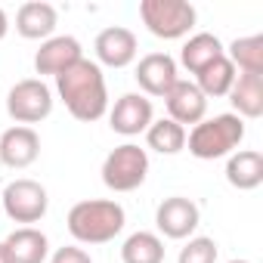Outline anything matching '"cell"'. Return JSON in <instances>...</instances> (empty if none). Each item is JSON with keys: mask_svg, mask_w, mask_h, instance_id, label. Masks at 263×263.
<instances>
[{"mask_svg": "<svg viewBox=\"0 0 263 263\" xmlns=\"http://www.w3.org/2000/svg\"><path fill=\"white\" fill-rule=\"evenodd\" d=\"M177 263H217V241L214 238H189V245L180 251Z\"/></svg>", "mask_w": 263, "mask_h": 263, "instance_id": "cb8c5ba5", "label": "cell"}, {"mask_svg": "<svg viewBox=\"0 0 263 263\" xmlns=\"http://www.w3.org/2000/svg\"><path fill=\"white\" fill-rule=\"evenodd\" d=\"M177 81H180V78H177V62H174L167 53H149V56H143L140 65H137V84H140L143 93H149V96H161V99H164Z\"/></svg>", "mask_w": 263, "mask_h": 263, "instance_id": "7c38bea8", "label": "cell"}, {"mask_svg": "<svg viewBox=\"0 0 263 263\" xmlns=\"http://www.w3.org/2000/svg\"><path fill=\"white\" fill-rule=\"evenodd\" d=\"M140 19L155 37L180 41L195 28V7L186 0H143Z\"/></svg>", "mask_w": 263, "mask_h": 263, "instance_id": "277c9868", "label": "cell"}, {"mask_svg": "<svg viewBox=\"0 0 263 263\" xmlns=\"http://www.w3.org/2000/svg\"><path fill=\"white\" fill-rule=\"evenodd\" d=\"M229 102L238 118H260L263 115V74H238L229 90Z\"/></svg>", "mask_w": 263, "mask_h": 263, "instance_id": "ac0fdd59", "label": "cell"}, {"mask_svg": "<svg viewBox=\"0 0 263 263\" xmlns=\"http://www.w3.org/2000/svg\"><path fill=\"white\" fill-rule=\"evenodd\" d=\"M164 105H167V118L177 121L180 127H186V124L195 127L208 115V99L195 87V81H177L171 87V93L164 96Z\"/></svg>", "mask_w": 263, "mask_h": 263, "instance_id": "8fae6325", "label": "cell"}, {"mask_svg": "<svg viewBox=\"0 0 263 263\" xmlns=\"http://www.w3.org/2000/svg\"><path fill=\"white\" fill-rule=\"evenodd\" d=\"M56 90L65 102V108L71 111V118L90 124L99 121L108 108V93H105V78L99 62L90 59H78L71 68H65L56 78Z\"/></svg>", "mask_w": 263, "mask_h": 263, "instance_id": "6da1fadb", "label": "cell"}, {"mask_svg": "<svg viewBox=\"0 0 263 263\" xmlns=\"http://www.w3.org/2000/svg\"><path fill=\"white\" fill-rule=\"evenodd\" d=\"M0 263H13L10 254H7V245H4V241H0Z\"/></svg>", "mask_w": 263, "mask_h": 263, "instance_id": "4316f807", "label": "cell"}, {"mask_svg": "<svg viewBox=\"0 0 263 263\" xmlns=\"http://www.w3.org/2000/svg\"><path fill=\"white\" fill-rule=\"evenodd\" d=\"M124 229V208L108 198L78 201L68 211V232L81 245H105Z\"/></svg>", "mask_w": 263, "mask_h": 263, "instance_id": "7a4b0ae2", "label": "cell"}, {"mask_svg": "<svg viewBox=\"0 0 263 263\" xmlns=\"http://www.w3.org/2000/svg\"><path fill=\"white\" fill-rule=\"evenodd\" d=\"M96 59L108 68H124L137 59L140 53V44H137V34L130 28H121V25H111V28H102L96 34Z\"/></svg>", "mask_w": 263, "mask_h": 263, "instance_id": "9c48e42d", "label": "cell"}, {"mask_svg": "<svg viewBox=\"0 0 263 263\" xmlns=\"http://www.w3.org/2000/svg\"><path fill=\"white\" fill-rule=\"evenodd\" d=\"M41 155V137L34 134L31 127H10L4 137H0V161H4L7 167H28L34 164Z\"/></svg>", "mask_w": 263, "mask_h": 263, "instance_id": "4fadbf2b", "label": "cell"}, {"mask_svg": "<svg viewBox=\"0 0 263 263\" xmlns=\"http://www.w3.org/2000/svg\"><path fill=\"white\" fill-rule=\"evenodd\" d=\"M226 59L241 74H263V37L260 34H254V37H235L229 44V56Z\"/></svg>", "mask_w": 263, "mask_h": 263, "instance_id": "603a6c76", "label": "cell"}, {"mask_svg": "<svg viewBox=\"0 0 263 263\" xmlns=\"http://www.w3.org/2000/svg\"><path fill=\"white\" fill-rule=\"evenodd\" d=\"M50 263H93V260H90V254H87L84 248L68 245V248H59V251L53 254V260H50Z\"/></svg>", "mask_w": 263, "mask_h": 263, "instance_id": "d4e9b609", "label": "cell"}, {"mask_svg": "<svg viewBox=\"0 0 263 263\" xmlns=\"http://www.w3.org/2000/svg\"><path fill=\"white\" fill-rule=\"evenodd\" d=\"M229 263H248V260H229Z\"/></svg>", "mask_w": 263, "mask_h": 263, "instance_id": "83f0119b", "label": "cell"}, {"mask_svg": "<svg viewBox=\"0 0 263 263\" xmlns=\"http://www.w3.org/2000/svg\"><path fill=\"white\" fill-rule=\"evenodd\" d=\"M47 189L34 180H13L4 189V211L16 223H37L47 214Z\"/></svg>", "mask_w": 263, "mask_h": 263, "instance_id": "52a82bcc", "label": "cell"}, {"mask_svg": "<svg viewBox=\"0 0 263 263\" xmlns=\"http://www.w3.org/2000/svg\"><path fill=\"white\" fill-rule=\"evenodd\" d=\"M245 140V121L238 115H214L198 121L189 130V152L201 161H214L223 155H232L238 149V143Z\"/></svg>", "mask_w": 263, "mask_h": 263, "instance_id": "3957f363", "label": "cell"}, {"mask_svg": "<svg viewBox=\"0 0 263 263\" xmlns=\"http://www.w3.org/2000/svg\"><path fill=\"white\" fill-rule=\"evenodd\" d=\"M16 31L25 41H50V34L56 31V10L41 0L22 4L16 13Z\"/></svg>", "mask_w": 263, "mask_h": 263, "instance_id": "2e32d148", "label": "cell"}, {"mask_svg": "<svg viewBox=\"0 0 263 263\" xmlns=\"http://www.w3.org/2000/svg\"><path fill=\"white\" fill-rule=\"evenodd\" d=\"M235 78H238V74H235V65H232L226 56H220V59L211 62L204 71L195 74V87L204 93V99H211V96H229Z\"/></svg>", "mask_w": 263, "mask_h": 263, "instance_id": "44dd1931", "label": "cell"}, {"mask_svg": "<svg viewBox=\"0 0 263 263\" xmlns=\"http://www.w3.org/2000/svg\"><path fill=\"white\" fill-rule=\"evenodd\" d=\"M78 59H84L81 44H78L74 37L62 34V37H50V41L41 44V50L34 53V68H37V74H53V78H59V74H62L65 68H71Z\"/></svg>", "mask_w": 263, "mask_h": 263, "instance_id": "5bb4252c", "label": "cell"}, {"mask_svg": "<svg viewBox=\"0 0 263 263\" xmlns=\"http://www.w3.org/2000/svg\"><path fill=\"white\" fill-rule=\"evenodd\" d=\"M220 56H226V50H223L220 37H217V34H208V31H201V34H192V37L183 44L180 62H183V65H186L192 74H198V71H204L211 62H217Z\"/></svg>", "mask_w": 263, "mask_h": 263, "instance_id": "d6986e66", "label": "cell"}, {"mask_svg": "<svg viewBox=\"0 0 263 263\" xmlns=\"http://www.w3.org/2000/svg\"><path fill=\"white\" fill-rule=\"evenodd\" d=\"M124 263H164V241L155 232H134L121 245Z\"/></svg>", "mask_w": 263, "mask_h": 263, "instance_id": "ffe728a7", "label": "cell"}, {"mask_svg": "<svg viewBox=\"0 0 263 263\" xmlns=\"http://www.w3.org/2000/svg\"><path fill=\"white\" fill-rule=\"evenodd\" d=\"M7 28H10V22H7V13H4V10H0V41H4V37H7Z\"/></svg>", "mask_w": 263, "mask_h": 263, "instance_id": "484cf974", "label": "cell"}, {"mask_svg": "<svg viewBox=\"0 0 263 263\" xmlns=\"http://www.w3.org/2000/svg\"><path fill=\"white\" fill-rule=\"evenodd\" d=\"M108 121H111L115 134L137 137L143 130H149V124H152V102L143 93H124L115 102V108L108 111Z\"/></svg>", "mask_w": 263, "mask_h": 263, "instance_id": "30bf717a", "label": "cell"}, {"mask_svg": "<svg viewBox=\"0 0 263 263\" xmlns=\"http://www.w3.org/2000/svg\"><path fill=\"white\" fill-rule=\"evenodd\" d=\"M149 174V155L146 149L134 146V143H124L118 149H111L102 161V183L111 192H134L146 183Z\"/></svg>", "mask_w": 263, "mask_h": 263, "instance_id": "5b68a950", "label": "cell"}, {"mask_svg": "<svg viewBox=\"0 0 263 263\" xmlns=\"http://www.w3.org/2000/svg\"><path fill=\"white\" fill-rule=\"evenodd\" d=\"M7 111L22 127L37 124V121L50 118V111H53V90L41 78H25L7 93Z\"/></svg>", "mask_w": 263, "mask_h": 263, "instance_id": "8992f818", "label": "cell"}, {"mask_svg": "<svg viewBox=\"0 0 263 263\" xmlns=\"http://www.w3.org/2000/svg\"><path fill=\"white\" fill-rule=\"evenodd\" d=\"M146 143H149V149H155L161 155H177L186 149V127H180L171 118L152 121L146 130Z\"/></svg>", "mask_w": 263, "mask_h": 263, "instance_id": "7402d4cb", "label": "cell"}, {"mask_svg": "<svg viewBox=\"0 0 263 263\" xmlns=\"http://www.w3.org/2000/svg\"><path fill=\"white\" fill-rule=\"evenodd\" d=\"M155 223H158V232L167 235V238H189L198 223H201V214H198V204L192 198H183V195H171L158 204L155 211Z\"/></svg>", "mask_w": 263, "mask_h": 263, "instance_id": "ba28073f", "label": "cell"}, {"mask_svg": "<svg viewBox=\"0 0 263 263\" xmlns=\"http://www.w3.org/2000/svg\"><path fill=\"white\" fill-rule=\"evenodd\" d=\"M7 254L13 263H44L50 254V241L34 226H19L7 235Z\"/></svg>", "mask_w": 263, "mask_h": 263, "instance_id": "9a60e30c", "label": "cell"}, {"mask_svg": "<svg viewBox=\"0 0 263 263\" xmlns=\"http://www.w3.org/2000/svg\"><path fill=\"white\" fill-rule=\"evenodd\" d=\"M226 180H229V186H235L241 192L257 189L263 183V155L257 149L232 152L229 161H226Z\"/></svg>", "mask_w": 263, "mask_h": 263, "instance_id": "e0dca14e", "label": "cell"}]
</instances>
